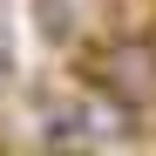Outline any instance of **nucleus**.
I'll return each mask as SVG.
<instances>
[{
  "label": "nucleus",
  "mask_w": 156,
  "mask_h": 156,
  "mask_svg": "<svg viewBox=\"0 0 156 156\" xmlns=\"http://www.w3.org/2000/svg\"><path fill=\"white\" fill-rule=\"evenodd\" d=\"M82 75H88V88H102V95L115 102V109L156 102V34L115 27L109 41H95L88 55H82Z\"/></svg>",
  "instance_id": "1"
},
{
  "label": "nucleus",
  "mask_w": 156,
  "mask_h": 156,
  "mask_svg": "<svg viewBox=\"0 0 156 156\" xmlns=\"http://www.w3.org/2000/svg\"><path fill=\"white\" fill-rule=\"evenodd\" d=\"M34 34L48 48H75V0H34Z\"/></svg>",
  "instance_id": "2"
}]
</instances>
